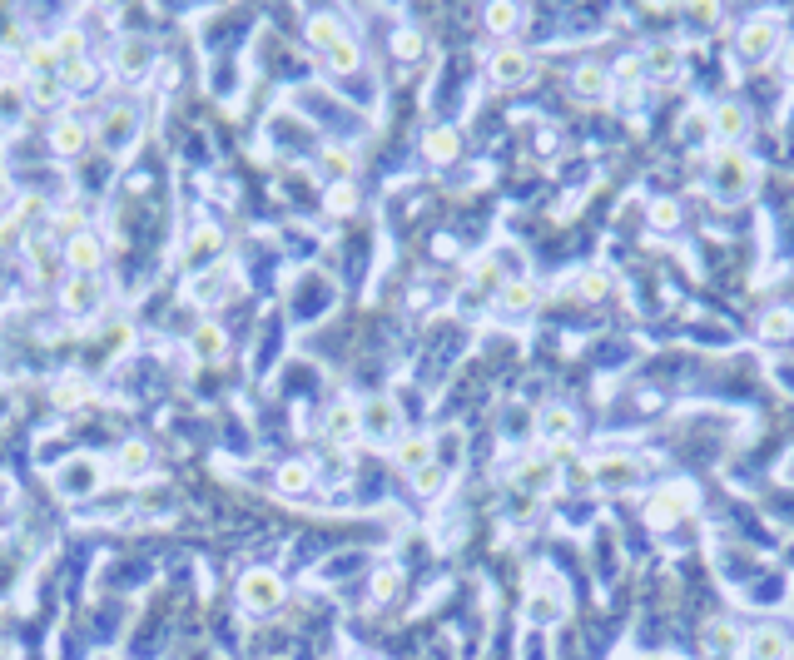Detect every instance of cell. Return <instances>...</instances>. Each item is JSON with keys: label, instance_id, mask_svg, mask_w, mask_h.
<instances>
[{"label": "cell", "instance_id": "6da1fadb", "mask_svg": "<svg viewBox=\"0 0 794 660\" xmlns=\"http://www.w3.org/2000/svg\"><path fill=\"white\" fill-rule=\"evenodd\" d=\"M755 184H760V169H755L750 154H740V149H715L710 174H705V189H710L715 204L735 209V204H745V199L755 194Z\"/></svg>", "mask_w": 794, "mask_h": 660}, {"label": "cell", "instance_id": "7a4b0ae2", "mask_svg": "<svg viewBox=\"0 0 794 660\" xmlns=\"http://www.w3.org/2000/svg\"><path fill=\"white\" fill-rule=\"evenodd\" d=\"M522 611H527V626H531V631H551V626H561V621H566V611H571V601H566V586H561L556 576H531Z\"/></svg>", "mask_w": 794, "mask_h": 660}, {"label": "cell", "instance_id": "3957f363", "mask_svg": "<svg viewBox=\"0 0 794 660\" xmlns=\"http://www.w3.org/2000/svg\"><path fill=\"white\" fill-rule=\"evenodd\" d=\"M775 55H780V20H770V15L745 20V25H740V35H735V60H745V65H765V60H775Z\"/></svg>", "mask_w": 794, "mask_h": 660}, {"label": "cell", "instance_id": "277c9868", "mask_svg": "<svg viewBox=\"0 0 794 660\" xmlns=\"http://www.w3.org/2000/svg\"><path fill=\"white\" fill-rule=\"evenodd\" d=\"M591 482L606 487V492L636 487V482H641V462H636L631 452H596V457H591Z\"/></svg>", "mask_w": 794, "mask_h": 660}, {"label": "cell", "instance_id": "5b68a950", "mask_svg": "<svg viewBox=\"0 0 794 660\" xmlns=\"http://www.w3.org/2000/svg\"><path fill=\"white\" fill-rule=\"evenodd\" d=\"M695 512V492L680 482V487H661L651 502H646V522L651 527H670V522H680V517H690Z\"/></svg>", "mask_w": 794, "mask_h": 660}, {"label": "cell", "instance_id": "8992f818", "mask_svg": "<svg viewBox=\"0 0 794 660\" xmlns=\"http://www.w3.org/2000/svg\"><path fill=\"white\" fill-rule=\"evenodd\" d=\"M239 601H244L254 616H268V611H278V601H283V581H278L273 571H249V576L239 581Z\"/></svg>", "mask_w": 794, "mask_h": 660}, {"label": "cell", "instance_id": "52a82bcc", "mask_svg": "<svg viewBox=\"0 0 794 660\" xmlns=\"http://www.w3.org/2000/svg\"><path fill=\"white\" fill-rule=\"evenodd\" d=\"M492 85H502V90H517V85H527L531 70H536V60H531V50L522 45H507V50H497L492 55Z\"/></svg>", "mask_w": 794, "mask_h": 660}, {"label": "cell", "instance_id": "ba28073f", "mask_svg": "<svg viewBox=\"0 0 794 660\" xmlns=\"http://www.w3.org/2000/svg\"><path fill=\"white\" fill-rule=\"evenodd\" d=\"M700 646H705V660H740V626L715 616L700 626Z\"/></svg>", "mask_w": 794, "mask_h": 660}, {"label": "cell", "instance_id": "9c48e42d", "mask_svg": "<svg viewBox=\"0 0 794 660\" xmlns=\"http://www.w3.org/2000/svg\"><path fill=\"white\" fill-rule=\"evenodd\" d=\"M710 134H715V139H725V149H740V139L750 134V115H745V105H740V100H720V105L710 110Z\"/></svg>", "mask_w": 794, "mask_h": 660}, {"label": "cell", "instance_id": "30bf717a", "mask_svg": "<svg viewBox=\"0 0 794 660\" xmlns=\"http://www.w3.org/2000/svg\"><path fill=\"white\" fill-rule=\"evenodd\" d=\"M571 90H576V100H586V105H601V100L611 95V70L586 60V65L571 75Z\"/></svg>", "mask_w": 794, "mask_h": 660}, {"label": "cell", "instance_id": "8fae6325", "mask_svg": "<svg viewBox=\"0 0 794 660\" xmlns=\"http://www.w3.org/2000/svg\"><path fill=\"white\" fill-rule=\"evenodd\" d=\"M571 432H576V412H571V407H561V402H556V407H546V412L536 417V437H541V442H551L556 452L566 447V437H571Z\"/></svg>", "mask_w": 794, "mask_h": 660}, {"label": "cell", "instance_id": "7c38bea8", "mask_svg": "<svg viewBox=\"0 0 794 660\" xmlns=\"http://www.w3.org/2000/svg\"><path fill=\"white\" fill-rule=\"evenodd\" d=\"M397 407L388 402V397H373L368 407H363V432L373 437V442H388V437H397Z\"/></svg>", "mask_w": 794, "mask_h": 660}, {"label": "cell", "instance_id": "4fadbf2b", "mask_svg": "<svg viewBox=\"0 0 794 660\" xmlns=\"http://www.w3.org/2000/svg\"><path fill=\"white\" fill-rule=\"evenodd\" d=\"M745 646H750V656L755 660H790V641H785L780 626H760Z\"/></svg>", "mask_w": 794, "mask_h": 660}, {"label": "cell", "instance_id": "5bb4252c", "mask_svg": "<svg viewBox=\"0 0 794 660\" xmlns=\"http://www.w3.org/2000/svg\"><path fill=\"white\" fill-rule=\"evenodd\" d=\"M432 462H437V457H432V437H402V442H397V467H402V472L417 477V472L432 467Z\"/></svg>", "mask_w": 794, "mask_h": 660}, {"label": "cell", "instance_id": "9a60e30c", "mask_svg": "<svg viewBox=\"0 0 794 660\" xmlns=\"http://www.w3.org/2000/svg\"><path fill=\"white\" fill-rule=\"evenodd\" d=\"M497 293H502V298H497V308H502L507 318H522V313H531V308H536V288H531L527 278H517V283H502Z\"/></svg>", "mask_w": 794, "mask_h": 660}, {"label": "cell", "instance_id": "2e32d148", "mask_svg": "<svg viewBox=\"0 0 794 660\" xmlns=\"http://www.w3.org/2000/svg\"><path fill=\"white\" fill-rule=\"evenodd\" d=\"M65 259H70V268H75L80 278H90V273L100 268V239L75 234V239H70V249H65Z\"/></svg>", "mask_w": 794, "mask_h": 660}, {"label": "cell", "instance_id": "e0dca14e", "mask_svg": "<svg viewBox=\"0 0 794 660\" xmlns=\"http://www.w3.org/2000/svg\"><path fill=\"white\" fill-rule=\"evenodd\" d=\"M641 65H646L651 80H675V75H680V50H675V45H651V50L641 55Z\"/></svg>", "mask_w": 794, "mask_h": 660}, {"label": "cell", "instance_id": "ac0fdd59", "mask_svg": "<svg viewBox=\"0 0 794 660\" xmlns=\"http://www.w3.org/2000/svg\"><path fill=\"white\" fill-rule=\"evenodd\" d=\"M760 338L765 343H790L794 338V308H765V318H760Z\"/></svg>", "mask_w": 794, "mask_h": 660}, {"label": "cell", "instance_id": "d6986e66", "mask_svg": "<svg viewBox=\"0 0 794 660\" xmlns=\"http://www.w3.org/2000/svg\"><path fill=\"white\" fill-rule=\"evenodd\" d=\"M95 303H100V288H95V278H75V283L65 288V313L85 318V313H90Z\"/></svg>", "mask_w": 794, "mask_h": 660}, {"label": "cell", "instance_id": "ffe728a7", "mask_svg": "<svg viewBox=\"0 0 794 660\" xmlns=\"http://www.w3.org/2000/svg\"><path fill=\"white\" fill-rule=\"evenodd\" d=\"M95 482H100V467H95V462H90V457H75V462H70V472H65V482H60V487H65V492H70V497H80V492H85V487H95Z\"/></svg>", "mask_w": 794, "mask_h": 660}, {"label": "cell", "instance_id": "44dd1931", "mask_svg": "<svg viewBox=\"0 0 794 660\" xmlns=\"http://www.w3.org/2000/svg\"><path fill=\"white\" fill-rule=\"evenodd\" d=\"M422 149H427V159H432V164H452V159H457V149H462V139H457L452 130H432Z\"/></svg>", "mask_w": 794, "mask_h": 660}, {"label": "cell", "instance_id": "7402d4cb", "mask_svg": "<svg viewBox=\"0 0 794 660\" xmlns=\"http://www.w3.org/2000/svg\"><path fill=\"white\" fill-rule=\"evenodd\" d=\"M308 40H313V45H318V50L328 55V50H333V45L343 40V25H338L333 15H313V20H308Z\"/></svg>", "mask_w": 794, "mask_h": 660}, {"label": "cell", "instance_id": "603a6c76", "mask_svg": "<svg viewBox=\"0 0 794 660\" xmlns=\"http://www.w3.org/2000/svg\"><path fill=\"white\" fill-rule=\"evenodd\" d=\"M85 139H90V134L80 130L75 120H65V125H55V134H50V149H55V154H80Z\"/></svg>", "mask_w": 794, "mask_h": 660}, {"label": "cell", "instance_id": "cb8c5ba5", "mask_svg": "<svg viewBox=\"0 0 794 660\" xmlns=\"http://www.w3.org/2000/svg\"><path fill=\"white\" fill-rule=\"evenodd\" d=\"M189 348L194 358H224V328H194Z\"/></svg>", "mask_w": 794, "mask_h": 660}, {"label": "cell", "instance_id": "d4e9b609", "mask_svg": "<svg viewBox=\"0 0 794 660\" xmlns=\"http://www.w3.org/2000/svg\"><path fill=\"white\" fill-rule=\"evenodd\" d=\"M517 25H522V5H487V30L512 35Z\"/></svg>", "mask_w": 794, "mask_h": 660}, {"label": "cell", "instance_id": "484cf974", "mask_svg": "<svg viewBox=\"0 0 794 660\" xmlns=\"http://www.w3.org/2000/svg\"><path fill=\"white\" fill-rule=\"evenodd\" d=\"M353 432H363V412H358V407H333L328 437H353Z\"/></svg>", "mask_w": 794, "mask_h": 660}, {"label": "cell", "instance_id": "4316f807", "mask_svg": "<svg viewBox=\"0 0 794 660\" xmlns=\"http://www.w3.org/2000/svg\"><path fill=\"white\" fill-rule=\"evenodd\" d=\"M308 477H313L308 462H283V467H278V487H283L288 497H298V492L308 487Z\"/></svg>", "mask_w": 794, "mask_h": 660}, {"label": "cell", "instance_id": "83f0119b", "mask_svg": "<svg viewBox=\"0 0 794 660\" xmlns=\"http://www.w3.org/2000/svg\"><path fill=\"white\" fill-rule=\"evenodd\" d=\"M680 139H685V144H705V139H715V134H710V115H705V110H690V115H685V125H680Z\"/></svg>", "mask_w": 794, "mask_h": 660}, {"label": "cell", "instance_id": "f1b7e54d", "mask_svg": "<svg viewBox=\"0 0 794 660\" xmlns=\"http://www.w3.org/2000/svg\"><path fill=\"white\" fill-rule=\"evenodd\" d=\"M397 591H402V571H397V566H383V571L373 576V601H393Z\"/></svg>", "mask_w": 794, "mask_h": 660}, {"label": "cell", "instance_id": "f546056e", "mask_svg": "<svg viewBox=\"0 0 794 660\" xmlns=\"http://www.w3.org/2000/svg\"><path fill=\"white\" fill-rule=\"evenodd\" d=\"M144 467H149V447H144V442H130V447L120 452V472L134 477V472H144Z\"/></svg>", "mask_w": 794, "mask_h": 660}, {"label": "cell", "instance_id": "4dcf8cb0", "mask_svg": "<svg viewBox=\"0 0 794 660\" xmlns=\"http://www.w3.org/2000/svg\"><path fill=\"white\" fill-rule=\"evenodd\" d=\"M328 65H333V70H358V45H353V40H338V45L328 50Z\"/></svg>", "mask_w": 794, "mask_h": 660}, {"label": "cell", "instance_id": "1f68e13d", "mask_svg": "<svg viewBox=\"0 0 794 660\" xmlns=\"http://www.w3.org/2000/svg\"><path fill=\"white\" fill-rule=\"evenodd\" d=\"M606 288H611L606 273H596V268H591V273H576V293H581V298H601Z\"/></svg>", "mask_w": 794, "mask_h": 660}, {"label": "cell", "instance_id": "d6a6232c", "mask_svg": "<svg viewBox=\"0 0 794 660\" xmlns=\"http://www.w3.org/2000/svg\"><path fill=\"white\" fill-rule=\"evenodd\" d=\"M522 660H551V641H546V631H531L527 641H522Z\"/></svg>", "mask_w": 794, "mask_h": 660}, {"label": "cell", "instance_id": "836d02e7", "mask_svg": "<svg viewBox=\"0 0 794 660\" xmlns=\"http://www.w3.org/2000/svg\"><path fill=\"white\" fill-rule=\"evenodd\" d=\"M412 482H417V492H422V497H437V487H442V467L432 462V467H422Z\"/></svg>", "mask_w": 794, "mask_h": 660}, {"label": "cell", "instance_id": "e575fe53", "mask_svg": "<svg viewBox=\"0 0 794 660\" xmlns=\"http://www.w3.org/2000/svg\"><path fill=\"white\" fill-rule=\"evenodd\" d=\"M651 224H656V229H665V234H670V229H675V224H680V209H675V204H670V199H661V204H656V209H651Z\"/></svg>", "mask_w": 794, "mask_h": 660}, {"label": "cell", "instance_id": "d590c367", "mask_svg": "<svg viewBox=\"0 0 794 660\" xmlns=\"http://www.w3.org/2000/svg\"><path fill=\"white\" fill-rule=\"evenodd\" d=\"M353 204H358V194H353V184H338V189L328 194V209H333V214H348Z\"/></svg>", "mask_w": 794, "mask_h": 660}, {"label": "cell", "instance_id": "8d00e7d4", "mask_svg": "<svg viewBox=\"0 0 794 660\" xmlns=\"http://www.w3.org/2000/svg\"><path fill=\"white\" fill-rule=\"evenodd\" d=\"M393 50L402 55V60H417V50H422V35H417V30H402V35L393 40Z\"/></svg>", "mask_w": 794, "mask_h": 660}, {"label": "cell", "instance_id": "74e56055", "mask_svg": "<svg viewBox=\"0 0 794 660\" xmlns=\"http://www.w3.org/2000/svg\"><path fill=\"white\" fill-rule=\"evenodd\" d=\"M90 75H95V65H90V60H70V65H65V85H85Z\"/></svg>", "mask_w": 794, "mask_h": 660}, {"label": "cell", "instance_id": "f35d334b", "mask_svg": "<svg viewBox=\"0 0 794 660\" xmlns=\"http://www.w3.org/2000/svg\"><path fill=\"white\" fill-rule=\"evenodd\" d=\"M328 169H333V174H338V179H343V174H348V169H353V164H348V154H338V149H333V154H328Z\"/></svg>", "mask_w": 794, "mask_h": 660}, {"label": "cell", "instance_id": "ab89813d", "mask_svg": "<svg viewBox=\"0 0 794 660\" xmlns=\"http://www.w3.org/2000/svg\"><path fill=\"white\" fill-rule=\"evenodd\" d=\"M780 482H785V487H794V452H790V462L780 467Z\"/></svg>", "mask_w": 794, "mask_h": 660}]
</instances>
